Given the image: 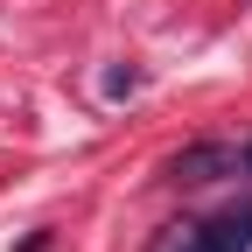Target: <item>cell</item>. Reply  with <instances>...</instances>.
<instances>
[{
	"mask_svg": "<svg viewBox=\"0 0 252 252\" xmlns=\"http://www.w3.org/2000/svg\"><path fill=\"white\" fill-rule=\"evenodd\" d=\"M147 252H252V203H231L217 217H175L154 231Z\"/></svg>",
	"mask_w": 252,
	"mask_h": 252,
	"instance_id": "6da1fadb",
	"label": "cell"
},
{
	"mask_svg": "<svg viewBox=\"0 0 252 252\" xmlns=\"http://www.w3.org/2000/svg\"><path fill=\"white\" fill-rule=\"evenodd\" d=\"M161 175L175 189H210V182L238 175V147L231 140H189V147H175L168 161H161Z\"/></svg>",
	"mask_w": 252,
	"mask_h": 252,
	"instance_id": "7a4b0ae2",
	"label": "cell"
},
{
	"mask_svg": "<svg viewBox=\"0 0 252 252\" xmlns=\"http://www.w3.org/2000/svg\"><path fill=\"white\" fill-rule=\"evenodd\" d=\"M140 91V70L133 63H126V70H105V98H133Z\"/></svg>",
	"mask_w": 252,
	"mask_h": 252,
	"instance_id": "3957f363",
	"label": "cell"
},
{
	"mask_svg": "<svg viewBox=\"0 0 252 252\" xmlns=\"http://www.w3.org/2000/svg\"><path fill=\"white\" fill-rule=\"evenodd\" d=\"M238 168H245V175H252V140H245V147H238Z\"/></svg>",
	"mask_w": 252,
	"mask_h": 252,
	"instance_id": "277c9868",
	"label": "cell"
}]
</instances>
